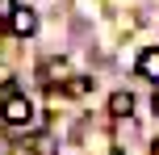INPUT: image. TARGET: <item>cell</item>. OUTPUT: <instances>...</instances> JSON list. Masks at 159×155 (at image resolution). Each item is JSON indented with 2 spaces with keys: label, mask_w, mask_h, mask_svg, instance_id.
Segmentation results:
<instances>
[{
  "label": "cell",
  "mask_w": 159,
  "mask_h": 155,
  "mask_svg": "<svg viewBox=\"0 0 159 155\" xmlns=\"http://www.w3.org/2000/svg\"><path fill=\"white\" fill-rule=\"evenodd\" d=\"M0 117H4V126H30L34 109H30V101H25L21 92H8L4 105H0Z\"/></svg>",
  "instance_id": "cell-1"
},
{
  "label": "cell",
  "mask_w": 159,
  "mask_h": 155,
  "mask_svg": "<svg viewBox=\"0 0 159 155\" xmlns=\"http://www.w3.org/2000/svg\"><path fill=\"white\" fill-rule=\"evenodd\" d=\"M4 25H8V30L17 34V38H30V34L38 30V17H34L30 8H17V4H13V13L4 17Z\"/></svg>",
  "instance_id": "cell-2"
},
{
  "label": "cell",
  "mask_w": 159,
  "mask_h": 155,
  "mask_svg": "<svg viewBox=\"0 0 159 155\" xmlns=\"http://www.w3.org/2000/svg\"><path fill=\"white\" fill-rule=\"evenodd\" d=\"M138 75L159 80V50H143V55H138Z\"/></svg>",
  "instance_id": "cell-3"
},
{
  "label": "cell",
  "mask_w": 159,
  "mask_h": 155,
  "mask_svg": "<svg viewBox=\"0 0 159 155\" xmlns=\"http://www.w3.org/2000/svg\"><path fill=\"white\" fill-rule=\"evenodd\" d=\"M130 109H134V97L130 92H113L109 97V113L113 117H130Z\"/></svg>",
  "instance_id": "cell-4"
},
{
  "label": "cell",
  "mask_w": 159,
  "mask_h": 155,
  "mask_svg": "<svg viewBox=\"0 0 159 155\" xmlns=\"http://www.w3.org/2000/svg\"><path fill=\"white\" fill-rule=\"evenodd\" d=\"M8 13H13V0H0V21H4Z\"/></svg>",
  "instance_id": "cell-5"
},
{
  "label": "cell",
  "mask_w": 159,
  "mask_h": 155,
  "mask_svg": "<svg viewBox=\"0 0 159 155\" xmlns=\"http://www.w3.org/2000/svg\"><path fill=\"white\" fill-rule=\"evenodd\" d=\"M155 113H159V97H155Z\"/></svg>",
  "instance_id": "cell-6"
}]
</instances>
